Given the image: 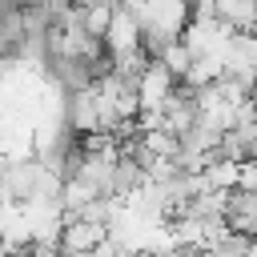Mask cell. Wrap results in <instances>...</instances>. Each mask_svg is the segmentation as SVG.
I'll return each instance as SVG.
<instances>
[{"label":"cell","instance_id":"cell-2","mask_svg":"<svg viewBox=\"0 0 257 257\" xmlns=\"http://www.w3.org/2000/svg\"><path fill=\"white\" fill-rule=\"evenodd\" d=\"M173 76H169V68L161 64V60H149L145 64V72L137 76V100H141V112H161V104H165V96L173 92Z\"/></svg>","mask_w":257,"mask_h":257},{"label":"cell","instance_id":"cell-3","mask_svg":"<svg viewBox=\"0 0 257 257\" xmlns=\"http://www.w3.org/2000/svg\"><path fill=\"white\" fill-rule=\"evenodd\" d=\"M104 48H108V56H120V52H133V48H141V24H137V16L133 12H124V8H112V16H108V28H104Z\"/></svg>","mask_w":257,"mask_h":257},{"label":"cell","instance_id":"cell-6","mask_svg":"<svg viewBox=\"0 0 257 257\" xmlns=\"http://www.w3.org/2000/svg\"><path fill=\"white\" fill-rule=\"evenodd\" d=\"M64 257H92V253H64Z\"/></svg>","mask_w":257,"mask_h":257},{"label":"cell","instance_id":"cell-5","mask_svg":"<svg viewBox=\"0 0 257 257\" xmlns=\"http://www.w3.org/2000/svg\"><path fill=\"white\" fill-rule=\"evenodd\" d=\"M44 4H48V12H52V16H56V12H60V8H68V4H76V0H44Z\"/></svg>","mask_w":257,"mask_h":257},{"label":"cell","instance_id":"cell-1","mask_svg":"<svg viewBox=\"0 0 257 257\" xmlns=\"http://www.w3.org/2000/svg\"><path fill=\"white\" fill-rule=\"evenodd\" d=\"M60 120H64L68 133H76V137H84V133H100V116H96V92H92V84H88V88H76V92L64 96Z\"/></svg>","mask_w":257,"mask_h":257},{"label":"cell","instance_id":"cell-4","mask_svg":"<svg viewBox=\"0 0 257 257\" xmlns=\"http://www.w3.org/2000/svg\"><path fill=\"white\" fill-rule=\"evenodd\" d=\"M157 60H161V64L169 68V76H173V80H185V72L193 68V52H189V48H185L181 40H173V44H169V48H165V52H161Z\"/></svg>","mask_w":257,"mask_h":257}]
</instances>
